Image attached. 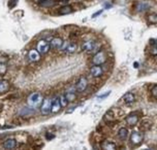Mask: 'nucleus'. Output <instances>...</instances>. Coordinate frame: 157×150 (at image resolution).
<instances>
[{"instance_id": "nucleus-17", "label": "nucleus", "mask_w": 157, "mask_h": 150, "mask_svg": "<svg viewBox=\"0 0 157 150\" xmlns=\"http://www.w3.org/2000/svg\"><path fill=\"white\" fill-rule=\"evenodd\" d=\"M123 101L127 105H131L135 102V96L132 93H127L123 96Z\"/></svg>"}, {"instance_id": "nucleus-23", "label": "nucleus", "mask_w": 157, "mask_h": 150, "mask_svg": "<svg viewBox=\"0 0 157 150\" xmlns=\"http://www.w3.org/2000/svg\"><path fill=\"white\" fill-rule=\"evenodd\" d=\"M7 70V66L4 61H0V75H5Z\"/></svg>"}, {"instance_id": "nucleus-27", "label": "nucleus", "mask_w": 157, "mask_h": 150, "mask_svg": "<svg viewBox=\"0 0 157 150\" xmlns=\"http://www.w3.org/2000/svg\"><path fill=\"white\" fill-rule=\"evenodd\" d=\"M150 92H151V94L156 99L157 97V87L156 85H154L153 87L150 89Z\"/></svg>"}, {"instance_id": "nucleus-10", "label": "nucleus", "mask_w": 157, "mask_h": 150, "mask_svg": "<svg viewBox=\"0 0 157 150\" xmlns=\"http://www.w3.org/2000/svg\"><path fill=\"white\" fill-rule=\"evenodd\" d=\"M138 120H139V117L136 113H131L126 117V122L129 126L136 125V123L138 122Z\"/></svg>"}, {"instance_id": "nucleus-6", "label": "nucleus", "mask_w": 157, "mask_h": 150, "mask_svg": "<svg viewBox=\"0 0 157 150\" xmlns=\"http://www.w3.org/2000/svg\"><path fill=\"white\" fill-rule=\"evenodd\" d=\"M51 102L52 99L50 98H45L42 101L40 105V112L43 115H48L51 113Z\"/></svg>"}, {"instance_id": "nucleus-16", "label": "nucleus", "mask_w": 157, "mask_h": 150, "mask_svg": "<svg viewBox=\"0 0 157 150\" xmlns=\"http://www.w3.org/2000/svg\"><path fill=\"white\" fill-rule=\"evenodd\" d=\"M3 147L5 149H13L16 148V141L13 138L6 139L4 143H3Z\"/></svg>"}, {"instance_id": "nucleus-2", "label": "nucleus", "mask_w": 157, "mask_h": 150, "mask_svg": "<svg viewBox=\"0 0 157 150\" xmlns=\"http://www.w3.org/2000/svg\"><path fill=\"white\" fill-rule=\"evenodd\" d=\"M108 60V55L106 53V51L104 50H99L95 53V55L93 57L92 62L94 65H97V66H101L102 64L107 61Z\"/></svg>"}, {"instance_id": "nucleus-13", "label": "nucleus", "mask_w": 157, "mask_h": 150, "mask_svg": "<svg viewBox=\"0 0 157 150\" xmlns=\"http://www.w3.org/2000/svg\"><path fill=\"white\" fill-rule=\"evenodd\" d=\"M61 104L60 102H59V98H53L52 102H51V113H59L60 111Z\"/></svg>"}, {"instance_id": "nucleus-8", "label": "nucleus", "mask_w": 157, "mask_h": 150, "mask_svg": "<svg viewBox=\"0 0 157 150\" xmlns=\"http://www.w3.org/2000/svg\"><path fill=\"white\" fill-rule=\"evenodd\" d=\"M88 87V81H87V78L86 77H80L79 80L77 81L76 85H75V90L76 92L78 93H83L86 90V88Z\"/></svg>"}, {"instance_id": "nucleus-19", "label": "nucleus", "mask_w": 157, "mask_h": 150, "mask_svg": "<svg viewBox=\"0 0 157 150\" xmlns=\"http://www.w3.org/2000/svg\"><path fill=\"white\" fill-rule=\"evenodd\" d=\"M38 3L40 6L43 7H51L55 5L54 0H38Z\"/></svg>"}, {"instance_id": "nucleus-22", "label": "nucleus", "mask_w": 157, "mask_h": 150, "mask_svg": "<svg viewBox=\"0 0 157 150\" xmlns=\"http://www.w3.org/2000/svg\"><path fill=\"white\" fill-rule=\"evenodd\" d=\"M137 11L138 12H143V11H145L146 9H148V5L145 4V3H139L137 5V7H136Z\"/></svg>"}, {"instance_id": "nucleus-1", "label": "nucleus", "mask_w": 157, "mask_h": 150, "mask_svg": "<svg viewBox=\"0 0 157 150\" xmlns=\"http://www.w3.org/2000/svg\"><path fill=\"white\" fill-rule=\"evenodd\" d=\"M43 101V96L40 93H33L32 94L29 95L27 99V103L28 105L33 108V109H37L39 108Z\"/></svg>"}, {"instance_id": "nucleus-5", "label": "nucleus", "mask_w": 157, "mask_h": 150, "mask_svg": "<svg viewBox=\"0 0 157 150\" xmlns=\"http://www.w3.org/2000/svg\"><path fill=\"white\" fill-rule=\"evenodd\" d=\"M143 140H144V135L139 131H133L129 138V141L133 146H138L143 142Z\"/></svg>"}, {"instance_id": "nucleus-30", "label": "nucleus", "mask_w": 157, "mask_h": 150, "mask_svg": "<svg viewBox=\"0 0 157 150\" xmlns=\"http://www.w3.org/2000/svg\"><path fill=\"white\" fill-rule=\"evenodd\" d=\"M109 94H110V91H109V92H106V93L102 94L101 95H98V98H101V99H102V98H105V97H107V96L109 95Z\"/></svg>"}, {"instance_id": "nucleus-34", "label": "nucleus", "mask_w": 157, "mask_h": 150, "mask_svg": "<svg viewBox=\"0 0 157 150\" xmlns=\"http://www.w3.org/2000/svg\"><path fill=\"white\" fill-rule=\"evenodd\" d=\"M138 65H139L138 63H137V62H135V63H134V67H136V68H137V67H138Z\"/></svg>"}, {"instance_id": "nucleus-21", "label": "nucleus", "mask_w": 157, "mask_h": 150, "mask_svg": "<svg viewBox=\"0 0 157 150\" xmlns=\"http://www.w3.org/2000/svg\"><path fill=\"white\" fill-rule=\"evenodd\" d=\"M128 131L126 128H121L120 129L119 132H118V136L119 138L122 139V140H125L126 138H128Z\"/></svg>"}, {"instance_id": "nucleus-33", "label": "nucleus", "mask_w": 157, "mask_h": 150, "mask_svg": "<svg viewBox=\"0 0 157 150\" xmlns=\"http://www.w3.org/2000/svg\"><path fill=\"white\" fill-rule=\"evenodd\" d=\"M46 137H47V138H48V139H52V138H54L55 136H54V135H52V134H50V135H49L48 133H47Z\"/></svg>"}, {"instance_id": "nucleus-15", "label": "nucleus", "mask_w": 157, "mask_h": 150, "mask_svg": "<svg viewBox=\"0 0 157 150\" xmlns=\"http://www.w3.org/2000/svg\"><path fill=\"white\" fill-rule=\"evenodd\" d=\"M101 148L104 150H114L116 149V144L110 140H104L101 144Z\"/></svg>"}, {"instance_id": "nucleus-3", "label": "nucleus", "mask_w": 157, "mask_h": 150, "mask_svg": "<svg viewBox=\"0 0 157 150\" xmlns=\"http://www.w3.org/2000/svg\"><path fill=\"white\" fill-rule=\"evenodd\" d=\"M98 43H96L94 40H86L82 44V50L85 52H97L98 50Z\"/></svg>"}, {"instance_id": "nucleus-25", "label": "nucleus", "mask_w": 157, "mask_h": 150, "mask_svg": "<svg viewBox=\"0 0 157 150\" xmlns=\"http://www.w3.org/2000/svg\"><path fill=\"white\" fill-rule=\"evenodd\" d=\"M59 102H60L61 107H66V106L68 104V101H67V99L66 98L65 94L61 95L60 98H59Z\"/></svg>"}, {"instance_id": "nucleus-26", "label": "nucleus", "mask_w": 157, "mask_h": 150, "mask_svg": "<svg viewBox=\"0 0 157 150\" xmlns=\"http://www.w3.org/2000/svg\"><path fill=\"white\" fill-rule=\"evenodd\" d=\"M148 21L154 25H155L157 23V16L155 13H152L150 15H148Z\"/></svg>"}, {"instance_id": "nucleus-32", "label": "nucleus", "mask_w": 157, "mask_h": 150, "mask_svg": "<svg viewBox=\"0 0 157 150\" xmlns=\"http://www.w3.org/2000/svg\"><path fill=\"white\" fill-rule=\"evenodd\" d=\"M101 13H102V10H100V11H98V12L95 13H94V14H93V18H94V17H97L98 14H101Z\"/></svg>"}, {"instance_id": "nucleus-29", "label": "nucleus", "mask_w": 157, "mask_h": 150, "mask_svg": "<svg viewBox=\"0 0 157 150\" xmlns=\"http://www.w3.org/2000/svg\"><path fill=\"white\" fill-rule=\"evenodd\" d=\"M16 1H17V0H9V2H8V6H9V7H10V8H12V7H13V6L16 5Z\"/></svg>"}, {"instance_id": "nucleus-9", "label": "nucleus", "mask_w": 157, "mask_h": 150, "mask_svg": "<svg viewBox=\"0 0 157 150\" xmlns=\"http://www.w3.org/2000/svg\"><path fill=\"white\" fill-rule=\"evenodd\" d=\"M90 74L93 77H100L101 76L102 74H103V69L101 66H97V65H94L91 68H90Z\"/></svg>"}, {"instance_id": "nucleus-18", "label": "nucleus", "mask_w": 157, "mask_h": 150, "mask_svg": "<svg viewBox=\"0 0 157 150\" xmlns=\"http://www.w3.org/2000/svg\"><path fill=\"white\" fill-rule=\"evenodd\" d=\"M73 12V7L71 6H61L60 8L59 9V14L61 15H67V14H69Z\"/></svg>"}, {"instance_id": "nucleus-31", "label": "nucleus", "mask_w": 157, "mask_h": 150, "mask_svg": "<svg viewBox=\"0 0 157 150\" xmlns=\"http://www.w3.org/2000/svg\"><path fill=\"white\" fill-rule=\"evenodd\" d=\"M150 43H151V44H150L151 46L156 45V40H155V39H151V40H150Z\"/></svg>"}, {"instance_id": "nucleus-11", "label": "nucleus", "mask_w": 157, "mask_h": 150, "mask_svg": "<svg viewBox=\"0 0 157 150\" xmlns=\"http://www.w3.org/2000/svg\"><path fill=\"white\" fill-rule=\"evenodd\" d=\"M62 44H63V40L59 37L52 38L50 40V43H49L50 47H52L53 49H56V50L61 49Z\"/></svg>"}, {"instance_id": "nucleus-7", "label": "nucleus", "mask_w": 157, "mask_h": 150, "mask_svg": "<svg viewBox=\"0 0 157 150\" xmlns=\"http://www.w3.org/2000/svg\"><path fill=\"white\" fill-rule=\"evenodd\" d=\"M50 50V45L47 40H40L37 44V50L40 52V54H47Z\"/></svg>"}, {"instance_id": "nucleus-24", "label": "nucleus", "mask_w": 157, "mask_h": 150, "mask_svg": "<svg viewBox=\"0 0 157 150\" xmlns=\"http://www.w3.org/2000/svg\"><path fill=\"white\" fill-rule=\"evenodd\" d=\"M65 96H66V98L67 99L68 102H73V101H75V99L76 98V95L75 94V93H71V92L67 93V94H65Z\"/></svg>"}, {"instance_id": "nucleus-28", "label": "nucleus", "mask_w": 157, "mask_h": 150, "mask_svg": "<svg viewBox=\"0 0 157 150\" xmlns=\"http://www.w3.org/2000/svg\"><path fill=\"white\" fill-rule=\"evenodd\" d=\"M151 54L156 56L157 54V50H156V45H154V46H151V51H150Z\"/></svg>"}, {"instance_id": "nucleus-12", "label": "nucleus", "mask_w": 157, "mask_h": 150, "mask_svg": "<svg viewBox=\"0 0 157 150\" xmlns=\"http://www.w3.org/2000/svg\"><path fill=\"white\" fill-rule=\"evenodd\" d=\"M29 60L32 62H38L40 60V54L37 50H31L29 51Z\"/></svg>"}, {"instance_id": "nucleus-4", "label": "nucleus", "mask_w": 157, "mask_h": 150, "mask_svg": "<svg viewBox=\"0 0 157 150\" xmlns=\"http://www.w3.org/2000/svg\"><path fill=\"white\" fill-rule=\"evenodd\" d=\"M60 50L65 53L72 54V53H75L77 50V45L74 41H68V40L63 41V44H62Z\"/></svg>"}, {"instance_id": "nucleus-14", "label": "nucleus", "mask_w": 157, "mask_h": 150, "mask_svg": "<svg viewBox=\"0 0 157 150\" xmlns=\"http://www.w3.org/2000/svg\"><path fill=\"white\" fill-rule=\"evenodd\" d=\"M103 121L107 123V124H111L114 122L115 121V114L113 113L112 110H109L107 113L104 114L103 116Z\"/></svg>"}, {"instance_id": "nucleus-20", "label": "nucleus", "mask_w": 157, "mask_h": 150, "mask_svg": "<svg viewBox=\"0 0 157 150\" xmlns=\"http://www.w3.org/2000/svg\"><path fill=\"white\" fill-rule=\"evenodd\" d=\"M9 90V84L6 80H0V94H4Z\"/></svg>"}]
</instances>
